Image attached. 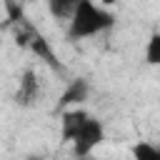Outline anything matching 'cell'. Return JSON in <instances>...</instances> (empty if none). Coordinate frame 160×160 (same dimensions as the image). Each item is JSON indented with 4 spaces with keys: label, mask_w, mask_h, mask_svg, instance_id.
<instances>
[{
    "label": "cell",
    "mask_w": 160,
    "mask_h": 160,
    "mask_svg": "<svg viewBox=\"0 0 160 160\" xmlns=\"http://www.w3.org/2000/svg\"><path fill=\"white\" fill-rule=\"evenodd\" d=\"M132 160H160V142L152 140H138L130 148Z\"/></svg>",
    "instance_id": "obj_7"
},
{
    "label": "cell",
    "mask_w": 160,
    "mask_h": 160,
    "mask_svg": "<svg viewBox=\"0 0 160 160\" xmlns=\"http://www.w3.org/2000/svg\"><path fill=\"white\" fill-rule=\"evenodd\" d=\"M88 95H90V82L85 78H72L65 85V90L60 92V98L55 102V112H65L70 108H80L88 100Z\"/></svg>",
    "instance_id": "obj_3"
},
{
    "label": "cell",
    "mask_w": 160,
    "mask_h": 160,
    "mask_svg": "<svg viewBox=\"0 0 160 160\" xmlns=\"http://www.w3.org/2000/svg\"><path fill=\"white\" fill-rule=\"evenodd\" d=\"M40 95V80L35 75V70H22L20 75V85H18V92H15V100L20 105H32Z\"/></svg>",
    "instance_id": "obj_5"
},
{
    "label": "cell",
    "mask_w": 160,
    "mask_h": 160,
    "mask_svg": "<svg viewBox=\"0 0 160 160\" xmlns=\"http://www.w3.org/2000/svg\"><path fill=\"white\" fill-rule=\"evenodd\" d=\"M78 2H80V0H45L50 18H55V20H65V22L72 18Z\"/></svg>",
    "instance_id": "obj_6"
},
{
    "label": "cell",
    "mask_w": 160,
    "mask_h": 160,
    "mask_svg": "<svg viewBox=\"0 0 160 160\" xmlns=\"http://www.w3.org/2000/svg\"><path fill=\"white\" fill-rule=\"evenodd\" d=\"M88 118H90V112L85 108H70V110H65L60 115V140L62 142H72Z\"/></svg>",
    "instance_id": "obj_4"
},
{
    "label": "cell",
    "mask_w": 160,
    "mask_h": 160,
    "mask_svg": "<svg viewBox=\"0 0 160 160\" xmlns=\"http://www.w3.org/2000/svg\"><path fill=\"white\" fill-rule=\"evenodd\" d=\"M28 160H42V158H38V155H32V158H28Z\"/></svg>",
    "instance_id": "obj_9"
},
{
    "label": "cell",
    "mask_w": 160,
    "mask_h": 160,
    "mask_svg": "<svg viewBox=\"0 0 160 160\" xmlns=\"http://www.w3.org/2000/svg\"><path fill=\"white\" fill-rule=\"evenodd\" d=\"M102 142H105V125H102L100 118L90 115L70 145H72V155L82 160V158H90L92 150H95L98 145H102Z\"/></svg>",
    "instance_id": "obj_2"
},
{
    "label": "cell",
    "mask_w": 160,
    "mask_h": 160,
    "mask_svg": "<svg viewBox=\"0 0 160 160\" xmlns=\"http://www.w3.org/2000/svg\"><path fill=\"white\" fill-rule=\"evenodd\" d=\"M142 58H145V65H150V68H158V65H160V30L150 32V38H148V42H145Z\"/></svg>",
    "instance_id": "obj_8"
},
{
    "label": "cell",
    "mask_w": 160,
    "mask_h": 160,
    "mask_svg": "<svg viewBox=\"0 0 160 160\" xmlns=\"http://www.w3.org/2000/svg\"><path fill=\"white\" fill-rule=\"evenodd\" d=\"M112 25H115V15L108 8L98 5L95 0H80L75 12H72V18L68 20L65 35H68V40L78 42V40L95 38L100 32H108Z\"/></svg>",
    "instance_id": "obj_1"
}]
</instances>
